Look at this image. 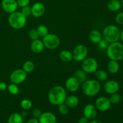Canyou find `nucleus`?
Segmentation results:
<instances>
[{
  "label": "nucleus",
  "instance_id": "f257e3e1",
  "mask_svg": "<svg viewBox=\"0 0 123 123\" xmlns=\"http://www.w3.org/2000/svg\"><path fill=\"white\" fill-rule=\"evenodd\" d=\"M67 97V92L62 86L56 85L50 89L48 94V99L54 105H59L63 103Z\"/></svg>",
  "mask_w": 123,
  "mask_h": 123
},
{
  "label": "nucleus",
  "instance_id": "f03ea898",
  "mask_svg": "<svg viewBox=\"0 0 123 123\" xmlns=\"http://www.w3.org/2000/svg\"><path fill=\"white\" fill-rule=\"evenodd\" d=\"M106 54L111 60H123V44L118 42L109 43L106 49Z\"/></svg>",
  "mask_w": 123,
  "mask_h": 123
},
{
  "label": "nucleus",
  "instance_id": "7ed1b4c3",
  "mask_svg": "<svg viewBox=\"0 0 123 123\" xmlns=\"http://www.w3.org/2000/svg\"><path fill=\"white\" fill-rule=\"evenodd\" d=\"M101 90V84L100 82L95 79L86 80L82 83V91L86 96L93 97L98 94Z\"/></svg>",
  "mask_w": 123,
  "mask_h": 123
},
{
  "label": "nucleus",
  "instance_id": "20e7f679",
  "mask_svg": "<svg viewBox=\"0 0 123 123\" xmlns=\"http://www.w3.org/2000/svg\"><path fill=\"white\" fill-rule=\"evenodd\" d=\"M9 25L16 30H20L26 24V17L20 12H14L10 13L8 19Z\"/></svg>",
  "mask_w": 123,
  "mask_h": 123
},
{
  "label": "nucleus",
  "instance_id": "39448f33",
  "mask_svg": "<svg viewBox=\"0 0 123 123\" xmlns=\"http://www.w3.org/2000/svg\"><path fill=\"white\" fill-rule=\"evenodd\" d=\"M102 36L109 43L118 42L120 39V30L116 25H108L103 30Z\"/></svg>",
  "mask_w": 123,
  "mask_h": 123
},
{
  "label": "nucleus",
  "instance_id": "423d86ee",
  "mask_svg": "<svg viewBox=\"0 0 123 123\" xmlns=\"http://www.w3.org/2000/svg\"><path fill=\"white\" fill-rule=\"evenodd\" d=\"M42 41L44 44V48L50 50L56 49L60 44V38L58 36L54 34L48 33L43 37Z\"/></svg>",
  "mask_w": 123,
  "mask_h": 123
},
{
  "label": "nucleus",
  "instance_id": "0eeeda50",
  "mask_svg": "<svg viewBox=\"0 0 123 123\" xmlns=\"http://www.w3.org/2000/svg\"><path fill=\"white\" fill-rule=\"evenodd\" d=\"M82 69L86 73H95L98 70V64L94 58H86L82 62Z\"/></svg>",
  "mask_w": 123,
  "mask_h": 123
},
{
  "label": "nucleus",
  "instance_id": "6e6552de",
  "mask_svg": "<svg viewBox=\"0 0 123 123\" xmlns=\"http://www.w3.org/2000/svg\"><path fill=\"white\" fill-rule=\"evenodd\" d=\"M73 59L76 61H82L87 57L88 49L84 44H78L74 48L72 52Z\"/></svg>",
  "mask_w": 123,
  "mask_h": 123
},
{
  "label": "nucleus",
  "instance_id": "1a4fd4ad",
  "mask_svg": "<svg viewBox=\"0 0 123 123\" xmlns=\"http://www.w3.org/2000/svg\"><path fill=\"white\" fill-rule=\"evenodd\" d=\"M27 76V73L23 69H16L13 71L10 76V79L13 84H20L24 82Z\"/></svg>",
  "mask_w": 123,
  "mask_h": 123
},
{
  "label": "nucleus",
  "instance_id": "9d476101",
  "mask_svg": "<svg viewBox=\"0 0 123 123\" xmlns=\"http://www.w3.org/2000/svg\"><path fill=\"white\" fill-rule=\"evenodd\" d=\"M111 105L112 103H111L109 98L105 96L98 97L95 103V106L97 109L102 112H106L109 110Z\"/></svg>",
  "mask_w": 123,
  "mask_h": 123
},
{
  "label": "nucleus",
  "instance_id": "9b49d317",
  "mask_svg": "<svg viewBox=\"0 0 123 123\" xmlns=\"http://www.w3.org/2000/svg\"><path fill=\"white\" fill-rule=\"evenodd\" d=\"M1 6L6 13L10 14L16 12L18 8L16 0H2Z\"/></svg>",
  "mask_w": 123,
  "mask_h": 123
},
{
  "label": "nucleus",
  "instance_id": "f8f14e48",
  "mask_svg": "<svg viewBox=\"0 0 123 123\" xmlns=\"http://www.w3.org/2000/svg\"><path fill=\"white\" fill-rule=\"evenodd\" d=\"M84 115L88 120H93L96 117L97 114V109L96 106L93 104H88L84 107L83 111Z\"/></svg>",
  "mask_w": 123,
  "mask_h": 123
},
{
  "label": "nucleus",
  "instance_id": "ddd939ff",
  "mask_svg": "<svg viewBox=\"0 0 123 123\" xmlns=\"http://www.w3.org/2000/svg\"><path fill=\"white\" fill-rule=\"evenodd\" d=\"M66 89L68 91L72 92H76L78 91L80 86V82L74 76L70 77L66 81Z\"/></svg>",
  "mask_w": 123,
  "mask_h": 123
},
{
  "label": "nucleus",
  "instance_id": "4468645a",
  "mask_svg": "<svg viewBox=\"0 0 123 123\" xmlns=\"http://www.w3.org/2000/svg\"><path fill=\"white\" fill-rule=\"evenodd\" d=\"M120 89V85L116 80H110L107 81L104 85V90L106 93L109 94L117 92Z\"/></svg>",
  "mask_w": 123,
  "mask_h": 123
},
{
  "label": "nucleus",
  "instance_id": "2eb2a0df",
  "mask_svg": "<svg viewBox=\"0 0 123 123\" xmlns=\"http://www.w3.org/2000/svg\"><path fill=\"white\" fill-rule=\"evenodd\" d=\"M45 7L42 2H37L34 4L31 7V15L35 18H40L44 14Z\"/></svg>",
  "mask_w": 123,
  "mask_h": 123
},
{
  "label": "nucleus",
  "instance_id": "dca6fc26",
  "mask_svg": "<svg viewBox=\"0 0 123 123\" xmlns=\"http://www.w3.org/2000/svg\"><path fill=\"white\" fill-rule=\"evenodd\" d=\"M38 120L39 123H56V116L50 112L42 113Z\"/></svg>",
  "mask_w": 123,
  "mask_h": 123
},
{
  "label": "nucleus",
  "instance_id": "f3484780",
  "mask_svg": "<svg viewBox=\"0 0 123 123\" xmlns=\"http://www.w3.org/2000/svg\"><path fill=\"white\" fill-rule=\"evenodd\" d=\"M30 48L32 52L35 54H40L43 51L44 48L43 41L40 39L34 40L31 43Z\"/></svg>",
  "mask_w": 123,
  "mask_h": 123
},
{
  "label": "nucleus",
  "instance_id": "a211bd4d",
  "mask_svg": "<svg viewBox=\"0 0 123 123\" xmlns=\"http://www.w3.org/2000/svg\"><path fill=\"white\" fill-rule=\"evenodd\" d=\"M89 38L91 42L94 44H98L102 39V34L98 30H93L90 32Z\"/></svg>",
  "mask_w": 123,
  "mask_h": 123
},
{
  "label": "nucleus",
  "instance_id": "6ab92c4d",
  "mask_svg": "<svg viewBox=\"0 0 123 123\" xmlns=\"http://www.w3.org/2000/svg\"><path fill=\"white\" fill-rule=\"evenodd\" d=\"M107 68L109 73L112 74H115L118 73L120 69V64L118 61L115 60H110L108 63Z\"/></svg>",
  "mask_w": 123,
  "mask_h": 123
},
{
  "label": "nucleus",
  "instance_id": "aec40b11",
  "mask_svg": "<svg viewBox=\"0 0 123 123\" xmlns=\"http://www.w3.org/2000/svg\"><path fill=\"white\" fill-rule=\"evenodd\" d=\"M64 103L69 108H75L79 105V100L77 96L72 95V96H69L66 97Z\"/></svg>",
  "mask_w": 123,
  "mask_h": 123
},
{
  "label": "nucleus",
  "instance_id": "412c9836",
  "mask_svg": "<svg viewBox=\"0 0 123 123\" xmlns=\"http://www.w3.org/2000/svg\"><path fill=\"white\" fill-rule=\"evenodd\" d=\"M122 6L118 0H109L107 3V7L111 12H117L120 10Z\"/></svg>",
  "mask_w": 123,
  "mask_h": 123
},
{
  "label": "nucleus",
  "instance_id": "4be33fe9",
  "mask_svg": "<svg viewBox=\"0 0 123 123\" xmlns=\"http://www.w3.org/2000/svg\"><path fill=\"white\" fill-rule=\"evenodd\" d=\"M59 58L63 62H69L73 60V55L69 50H62L59 54Z\"/></svg>",
  "mask_w": 123,
  "mask_h": 123
},
{
  "label": "nucleus",
  "instance_id": "5701e85b",
  "mask_svg": "<svg viewBox=\"0 0 123 123\" xmlns=\"http://www.w3.org/2000/svg\"><path fill=\"white\" fill-rule=\"evenodd\" d=\"M24 118L19 113H13L8 117L7 123H24Z\"/></svg>",
  "mask_w": 123,
  "mask_h": 123
},
{
  "label": "nucleus",
  "instance_id": "b1692460",
  "mask_svg": "<svg viewBox=\"0 0 123 123\" xmlns=\"http://www.w3.org/2000/svg\"><path fill=\"white\" fill-rule=\"evenodd\" d=\"M86 73L84 72L82 69H78L75 71L74 73V76L79 80L80 83H83L86 80Z\"/></svg>",
  "mask_w": 123,
  "mask_h": 123
},
{
  "label": "nucleus",
  "instance_id": "393cba45",
  "mask_svg": "<svg viewBox=\"0 0 123 123\" xmlns=\"http://www.w3.org/2000/svg\"><path fill=\"white\" fill-rule=\"evenodd\" d=\"M96 77L98 81H105L108 79V73L103 70H97L95 72Z\"/></svg>",
  "mask_w": 123,
  "mask_h": 123
},
{
  "label": "nucleus",
  "instance_id": "a878e982",
  "mask_svg": "<svg viewBox=\"0 0 123 123\" xmlns=\"http://www.w3.org/2000/svg\"><path fill=\"white\" fill-rule=\"evenodd\" d=\"M23 70L26 73H31L34 69V64L31 61H26L23 64Z\"/></svg>",
  "mask_w": 123,
  "mask_h": 123
},
{
  "label": "nucleus",
  "instance_id": "bb28decb",
  "mask_svg": "<svg viewBox=\"0 0 123 123\" xmlns=\"http://www.w3.org/2000/svg\"><path fill=\"white\" fill-rule=\"evenodd\" d=\"M37 32H38V35L40 37H44L46 35H47L49 32L48 31V28H47L46 26L44 25H41L38 26L37 28Z\"/></svg>",
  "mask_w": 123,
  "mask_h": 123
},
{
  "label": "nucleus",
  "instance_id": "cd10ccee",
  "mask_svg": "<svg viewBox=\"0 0 123 123\" xmlns=\"http://www.w3.org/2000/svg\"><path fill=\"white\" fill-rule=\"evenodd\" d=\"M7 90L8 92L12 95H17L19 92V88L17 84H13V83L10 84L7 86Z\"/></svg>",
  "mask_w": 123,
  "mask_h": 123
},
{
  "label": "nucleus",
  "instance_id": "c85d7f7f",
  "mask_svg": "<svg viewBox=\"0 0 123 123\" xmlns=\"http://www.w3.org/2000/svg\"><path fill=\"white\" fill-rule=\"evenodd\" d=\"M109 100H110V102L112 104H118L121 100V96L120 94L115 92V93L111 94Z\"/></svg>",
  "mask_w": 123,
  "mask_h": 123
},
{
  "label": "nucleus",
  "instance_id": "c756f323",
  "mask_svg": "<svg viewBox=\"0 0 123 123\" xmlns=\"http://www.w3.org/2000/svg\"><path fill=\"white\" fill-rule=\"evenodd\" d=\"M20 106L25 110H29L32 106V103L30 100L24 99L20 102Z\"/></svg>",
  "mask_w": 123,
  "mask_h": 123
},
{
  "label": "nucleus",
  "instance_id": "7c9ffc66",
  "mask_svg": "<svg viewBox=\"0 0 123 123\" xmlns=\"http://www.w3.org/2000/svg\"><path fill=\"white\" fill-rule=\"evenodd\" d=\"M58 110L60 114L62 115H67L69 112V107L65 103H61L58 105Z\"/></svg>",
  "mask_w": 123,
  "mask_h": 123
},
{
  "label": "nucleus",
  "instance_id": "2f4dec72",
  "mask_svg": "<svg viewBox=\"0 0 123 123\" xmlns=\"http://www.w3.org/2000/svg\"><path fill=\"white\" fill-rule=\"evenodd\" d=\"M28 36L31 40H32L38 39V38H39L40 37L38 32H37V30H35V29H32V30H30V31H29Z\"/></svg>",
  "mask_w": 123,
  "mask_h": 123
},
{
  "label": "nucleus",
  "instance_id": "473e14b6",
  "mask_svg": "<svg viewBox=\"0 0 123 123\" xmlns=\"http://www.w3.org/2000/svg\"><path fill=\"white\" fill-rule=\"evenodd\" d=\"M20 12H21L25 16H29L31 15V7H30V6H28L22 7Z\"/></svg>",
  "mask_w": 123,
  "mask_h": 123
},
{
  "label": "nucleus",
  "instance_id": "72a5a7b5",
  "mask_svg": "<svg viewBox=\"0 0 123 123\" xmlns=\"http://www.w3.org/2000/svg\"><path fill=\"white\" fill-rule=\"evenodd\" d=\"M109 44V43L106 40H105V38H102V39L100 41L99 43H98L97 44H98V46H99V48H100L101 49H103V50H104V49H107V48H108Z\"/></svg>",
  "mask_w": 123,
  "mask_h": 123
},
{
  "label": "nucleus",
  "instance_id": "f704fd0d",
  "mask_svg": "<svg viewBox=\"0 0 123 123\" xmlns=\"http://www.w3.org/2000/svg\"><path fill=\"white\" fill-rule=\"evenodd\" d=\"M115 22L120 25H123V12L118 13L115 16Z\"/></svg>",
  "mask_w": 123,
  "mask_h": 123
},
{
  "label": "nucleus",
  "instance_id": "c9c22d12",
  "mask_svg": "<svg viewBox=\"0 0 123 123\" xmlns=\"http://www.w3.org/2000/svg\"><path fill=\"white\" fill-rule=\"evenodd\" d=\"M16 1L18 6L20 7L28 6L30 2V0H16Z\"/></svg>",
  "mask_w": 123,
  "mask_h": 123
},
{
  "label": "nucleus",
  "instance_id": "e433bc0d",
  "mask_svg": "<svg viewBox=\"0 0 123 123\" xmlns=\"http://www.w3.org/2000/svg\"><path fill=\"white\" fill-rule=\"evenodd\" d=\"M32 115L34 118H38L40 117L41 114H42V111H41L40 109H38V108H36V109H34L32 111Z\"/></svg>",
  "mask_w": 123,
  "mask_h": 123
},
{
  "label": "nucleus",
  "instance_id": "4c0bfd02",
  "mask_svg": "<svg viewBox=\"0 0 123 123\" xmlns=\"http://www.w3.org/2000/svg\"><path fill=\"white\" fill-rule=\"evenodd\" d=\"M7 85L6 82H0V91H4L7 89Z\"/></svg>",
  "mask_w": 123,
  "mask_h": 123
},
{
  "label": "nucleus",
  "instance_id": "58836bf2",
  "mask_svg": "<svg viewBox=\"0 0 123 123\" xmlns=\"http://www.w3.org/2000/svg\"><path fill=\"white\" fill-rule=\"evenodd\" d=\"M26 123H39V121H38V118L34 117L32 118H30Z\"/></svg>",
  "mask_w": 123,
  "mask_h": 123
},
{
  "label": "nucleus",
  "instance_id": "ea45409f",
  "mask_svg": "<svg viewBox=\"0 0 123 123\" xmlns=\"http://www.w3.org/2000/svg\"><path fill=\"white\" fill-rule=\"evenodd\" d=\"M88 120L85 117H83L79 119L78 123H88Z\"/></svg>",
  "mask_w": 123,
  "mask_h": 123
},
{
  "label": "nucleus",
  "instance_id": "a19ab883",
  "mask_svg": "<svg viewBox=\"0 0 123 123\" xmlns=\"http://www.w3.org/2000/svg\"><path fill=\"white\" fill-rule=\"evenodd\" d=\"M89 123H102V122L101 121H100V120L93 119V120H91V121Z\"/></svg>",
  "mask_w": 123,
  "mask_h": 123
},
{
  "label": "nucleus",
  "instance_id": "79ce46f5",
  "mask_svg": "<svg viewBox=\"0 0 123 123\" xmlns=\"http://www.w3.org/2000/svg\"><path fill=\"white\" fill-rule=\"evenodd\" d=\"M20 114H21L22 117L23 118H25L26 116H27V115H28L27 112H26V111H23Z\"/></svg>",
  "mask_w": 123,
  "mask_h": 123
},
{
  "label": "nucleus",
  "instance_id": "37998d69",
  "mask_svg": "<svg viewBox=\"0 0 123 123\" xmlns=\"http://www.w3.org/2000/svg\"><path fill=\"white\" fill-rule=\"evenodd\" d=\"M120 38L121 40V41L123 42V29H122L121 31H120Z\"/></svg>",
  "mask_w": 123,
  "mask_h": 123
},
{
  "label": "nucleus",
  "instance_id": "c03bdc74",
  "mask_svg": "<svg viewBox=\"0 0 123 123\" xmlns=\"http://www.w3.org/2000/svg\"><path fill=\"white\" fill-rule=\"evenodd\" d=\"M121 6H122L123 7V0H121Z\"/></svg>",
  "mask_w": 123,
  "mask_h": 123
}]
</instances>
